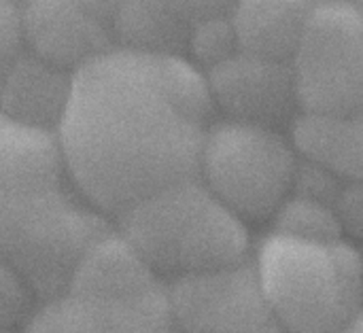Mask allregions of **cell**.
Instances as JSON below:
<instances>
[{
  "instance_id": "obj_1",
  "label": "cell",
  "mask_w": 363,
  "mask_h": 333,
  "mask_svg": "<svg viewBox=\"0 0 363 333\" xmlns=\"http://www.w3.org/2000/svg\"><path fill=\"white\" fill-rule=\"evenodd\" d=\"M213 115L204 72L187 57L111 47L72 72L55 140L81 196L117 219L151 193L198 176Z\"/></svg>"
},
{
  "instance_id": "obj_2",
  "label": "cell",
  "mask_w": 363,
  "mask_h": 333,
  "mask_svg": "<svg viewBox=\"0 0 363 333\" xmlns=\"http://www.w3.org/2000/svg\"><path fill=\"white\" fill-rule=\"evenodd\" d=\"M111 227L72 183L55 134L0 115V261L38 302L64 291L81 253Z\"/></svg>"
},
{
  "instance_id": "obj_3",
  "label": "cell",
  "mask_w": 363,
  "mask_h": 333,
  "mask_svg": "<svg viewBox=\"0 0 363 333\" xmlns=\"http://www.w3.org/2000/svg\"><path fill=\"white\" fill-rule=\"evenodd\" d=\"M149 268L172 281L228 268L249 257V232L202 181L187 179L140 200L117 219Z\"/></svg>"
},
{
  "instance_id": "obj_4",
  "label": "cell",
  "mask_w": 363,
  "mask_h": 333,
  "mask_svg": "<svg viewBox=\"0 0 363 333\" xmlns=\"http://www.w3.org/2000/svg\"><path fill=\"white\" fill-rule=\"evenodd\" d=\"M251 259L285 333H336L362 315V257L351 240L315 244L270 232Z\"/></svg>"
},
{
  "instance_id": "obj_5",
  "label": "cell",
  "mask_w": 363,
  "mask_h": 333,
  "mask_svg": "<svg viewBox=\"0 0 363 333\" xmlns=\"http://www.w3.org/2000/svg\"><path fill=\"white\" fill-rule=\"evenodd\" d=\"M296 159L279 130L223 119L204 136L198 179L238 219H266L289 196Z\"/></svg>"
},
{
  "instance_id": "obj_6",
  "label": "cell",
  "mask_w": 363,
  "mask_h": 333,
  "mask_svg": "<svg viewBox=\"0 0 363 333\" xmlns=\"http://www.w3.org/2000/svg\"><path fill=\"white\" fill-rule=\"evenodd\" d=\"M289 66L300 111L362 113V6L351 0L313 2Z\"/></svg>"
},
{
  "instance_id": "obj_7",
  "label": "cell",
  "mask_w": 363,
  "mask_h": 333,
  "mask_svg": "<svg viewBox=\"0 0 363 333\" xmlns=\"http://www.w3.org/2000/svg\"><path fill=\"white\" fill-rule=\"evenodd\" d=\"M172 325L183 333H285L247 257L221 270L177 278L166 289Z\"/></svg>"
},
{
  "instance_id": "obj_8",
  "label": "cell",
  "mask_w": 363,
  "mask_h": 333,
  "mask_svg": "<svg viewBox=\"0 0 363 333\" xmlns=\"http://www.w3.org/2000/svg\"><path fill=\"white\" fill-rule=\"evenodd\" d=\"M202 72L213 108L228 121L277 130L300 111L289 62L236 51Z\"/></svg>"
},
{
  "instance_id": "obj_9",
  "label": "cell",
  "mask_w": 363,
  "mask_h": 333,
  "mask_svg": "<svg viewBox=\"0 0 363 333\" xmlns=\"http://www.w3.org/2000/svg\"><path fill=\"white\" fill-rule=\"evenodd\" d=\"M111 2L32 0L19 4L23 49L68 72L115 47Z\"/></svg>"
},
{
  "instance_id": "obj_10",
  "label": "cell",
  "mask_w": 363,
  "mask_h": 333,
  "mask_svg": "<svg viewBox=\"0 0 363 333\" xmlns=\"http://www.w3.org/2000/svg\"><path fill=\"white\" fill-rule=\"evenodd\" d=\"M172 329L162 285L123 300L60 293L38 302L23 323V333H170Z\"/></svg>"
},
{
  "instance_id": "obj_11",
  "label": "cell",
  "mask_w": 363,
  "mask_h": 333,
  "mask_svg": "<svg viewBox=\"0 0 363 333\" xmlns=\"http://www.w3.org/2000/svg\"><path fill=\"white\" fill-rule=\"evenodd\" d=\"M160 287L143 255L115 227L98 236L77 259L62 293L98 300L136 298Z\"/></svg>"
},
{
  "instance_id": "obj_12",
  "label": "cell",
  "mask_w": 363,
  "mask_h": 333,
  "mask_svg": "<svg viewBox=\"0 0 363 333\" xmlns=\"http://www.w3.org/2000/svg\"><path fill=\"white\" fill-rule=\"evenodd\" d=\"M225 2H121L115 6L111 30L115 47L185 57L189 32L198 19Z\"/></svg>"
},
{
  "instance_id": "obj_13",
  "label": "cell",
  "mask_w": 363,
  "mask_h": 333,
  "mask_svg": "<svg viewBox=\"0 0 363 333\" xmlns=\"http://www.w3.org/2000/svg\"><path fill=\"white\" fill-rule=\"evenodd\" d=\"M72 72L23 49L0 87V115L23 128L55 134L68 106Z\"/></svg>"
},
{
  "instance_id": "obj_14",
  "label": "cell",
  "mask_w": 363,
  "mask_h": 333,
  "mask_svg": "<svg viewBox=\"0 0 363 333\" xmlns=\"http://www.w3.org/2000/svg\"><path fill=\"white\" fill-rule=\"evenodd\" d=\"M289 145L296 157L315 164L345 183L362 181V113H311L298 111L289 121Z\"/></svg>"
},
{
  "instance_id": "obj_15",
  "label": "cell",
  "mask_w": 363,
  "mask_h": 333,
  "mask_svg": "<svg viewBox=\"0 0 363 333\" xmlns=\"http://www.w3.org/2000/svg\"><path fill=\"white\" fill-rule=\"evenodd\" d=\"M313 2L247 0L232 4V26L238 51L289 62L304 30Z\"/></svg>"
},
{
  "instance_id": "obj_16",
  "label": "cell",
  "mask_w": 363,
  "mask_h": 333,
  "mask_svg": "<svg viewBox=\"0 0 363 333\" xmlns=\"http://www.w3.org/2000/svg\"><path fill=\"white\" fill-rule=\"evenodd\" d=\"M272 232L285 238L334 244L347 240L332 206L289 193L272 213Z\"/></svg>"
},
{
  "instance_id": "obj_17",
  "label": "cell",
  "mask_w": 363,
  "mask_h": 333,
  "mask_svg": "<svg viewBox=\"0 0 363 333\" xmlns=\"http://www.w3.org/2000/svg\"><path fill=\"white\" fill-rule=\"evenodd\" d=\"M232 4H223L221 9L198 19L189 32L187 53L185 57L200 70H208L219 62L228 60L238 51L234 26H232Z\"/></svg>"
},
{
  "instance_id": "obj_18",
  "label": "cell",
  "mask_w": 363,
  "mask_h": 333,
  "mask_svg": "<svg viewBox=\"0 0 363 333\" xmlns=\"http://www.w3.org/2000/svg\"><path fill=\"white\" fill-rule=\"evenodd\" d=\"M36 304L38 298L28 281L15 268L0 261V329L13 332L23 325Z\"/></svg>"
},
{
  "instance_id": "obj_19",
  "label": "cell",
  "mask_w": 363,
  "mask_h": 333,
  "mask_svg": "<svg viewBox=\"0 0 363 333\" xmlns=\"http://www.w3.org/2000/svg\"><path fill=\"white\" fill-rule=\"evenodd\" d=\"M342 185H345V181H340L332 172H328V170L298 157L296 168H294V179H291V191L289 193L332 206V202L336 200Z\"/></svg>"
},
{
  "instance_id": "obj_20",
  "label": "cell",
  "mask_w": 363,
  "mask_h": 333,
  "mask_svg": "<svg viewBox=\"0 0 363 333\" xmlns=\"http://www.w3.org/2000/svg\"><path fill=\"white\" fill-rule=\"evenodd\" d=\"M23 51L21 38V17L19 4L11 0H0V87Z\"/></svg>"
},
{
  "instance_id": "obj_21",
  "label": "cell",
  "mask_w": 363,
  "mask_h": 333,
  "mask_svg": "<svg viewBox=\"0 0 363 333\" xmlns=\"http://www.w3.org/2000/svg\"><path fill=\"white\" fill-rule=\"evenodd\" d=\"M332 210L342 227L345 238H362L363 230V193L362 181L345 183L332 202Z\"/></svg>"
},
{
  "instance_id": "obj_22",
  "label": "cell",
  "mask_w": 363,
  "mask_h": 333,
  "mask_svg": "<svg viewBox=\"0 0 363 333\" xmlns=\"http://www.w3.org/2000/svg\"><path fill=\"white\" fill-rule=\"evenodd\" d=\"M362 315L359 317H355V319H351L342 329H338L336 333H363V323H362Z\"/></svg>"
},
{
  "instance_id": "obj_23",
  "label": "cell",
  "mask_w": 363,
  "mask_h": 333,
  "mask_svg": "<svg viewBox=\"0 0 363 333\" xmlns=\"http://www.w3.org/2000/svg\"><path fill=\"white\" fill-rule=\"evenodd\" d=\"M0 333H13V332H6V329H0Z\"/></svg>"
},
{
  "instance_id": "obj_24",
  "label": "cell",
  "mask_w": 363,
  "mask_h": 333,
  "mask_svg": "<svg viewBox=\"0 0 363 333\" xmlns=\"http://www.w3.org/2000/svg\"><path fill=\"white\" fill-rule=\"evenodd\" d=\"M170 333H183V332H177V329H172V332H170Z\"/></svg>"
}]
</instances>
